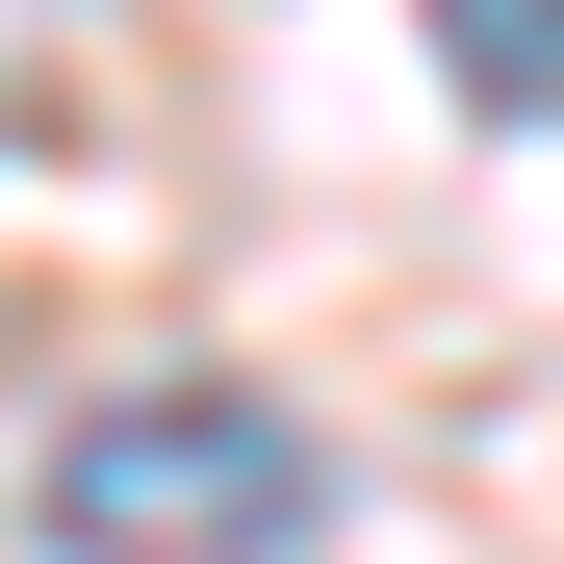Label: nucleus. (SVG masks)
I'll use <instances>...</instances> for the list:
<instances>
[{"instance_id": "nucleus-1", "label": "nucleus", "mask_w": 564, "mask_h": 564, "mask_svg": "<svg viewBox=\"0 0 564 564\" xmlns=\"http://www.w3.org/2000/svg\"><path fill=\"white\" fill-rule=\"evenodd\" d=\"M26 513H52V564H282L334 513V462L282 436L257 386H129V411H77L26 462Z\"/></svg>"}, {"instance_id": "nucleus-3", "label": "nucleus", "mask_w": 564, "mask_h": 564, "mask_svg": "<svg viewBox=\"0 0 564 564\" xmlns=\"http://www.w3.org/2000/svg\"><path fill=\"white\" fill-rule=\"evenodd\" d=\"M52 26H77V0H0V77H26V52H52Z\"/></svg>"}, {"instance_id": "nucleus-2", "label": "nucleus", "mask_w": 564, "mask_h": 564, "mask_svg": "<svg viewBox=\"0 0 564 564\" xmlns=\"http://www.w3.org/2000/svg\"><path fill=\"white\" fill-rule=\"evenodd\" d=\"M462 26V77H488V104H564V0H436Z\"/></svg>"}]
</instances>
